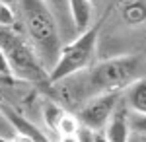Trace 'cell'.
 I'll list each match as a JSON object with an SVG mask.
<instances>
[{
	"label": "cell",
	"mask_w": 146,
	"mask_h": 142,
	"mask_svg": "<svg viewBox=\"0 0 146 142\" xmlns=\"http://www.w3.org/2000/svg\"><path fill=\"white\" fill-rule=\"evenodd\" d=\"M80 119L78 115H70V113H64L62 119L58 121V127H56V132L60 138L64 140H70V138H76L78 134V129H80Z\"/></svg>",
	"instance_id": "obj_11"
},
{
	"label": "cell",
	"mask_w": 146,
	"mask_h": 142,
	"mask_svg": "<svg viewBox=\"0 0 146 142\" xmlns=\"http://www.w3.org/2000/svg\"><path fill=\"white\" fill-rule=\"evenodd\" d=\"M45 2L51 6V10L55 12L62 35H68V33L76 31L74 23H72V16H70V4H68V0H45Z\"/></svg>",
	"instance_id": "obj_10"
},
{
	"label": "cell",
	"mask_w": 146,
	"mask_h": 142,
	"mask_svg": "<svg viewBox=\"0 0 146 142\" xmlns=\"http://www.w3.org/2000/svg\"><path fill=\"white\" fill-rule=\"evenodd\" d=\"M103 136L109 142H125L131 138V119L127 115L125 107H119L113 111L109 123L103 129Z\"/></svg>",
	"instance_id": "obj_6"
},
{
	"label": "cell",
	"mask_w": 146,
	"mask_h": 142,
	"mask_svg": "<svg viewBox=\"0 0 146 142\" xmlns=\"http://www.w3.org/2000/svg\"><path fill=\"white\" fill-rule=\"evenodd\" d=\"M2 111L6 113V117H8V121L12 123V127L16 129L20 140H35V142L37 140H47L45 134L39 131L35 125H31L23 115H20L18 111H14L12 107H6V105L2 107Z\"/></svg>",
	"instance_id": "obj_7"
},
{
	"label": "cell",
	"mask_w": 146,
	"mask_h": 142,
	"mask_svg": "<svg viewBox=\"0 0 146 142\" xmlns=\"http://www.w3.org/2000/svg\"><path fill=\"white\" fill-rule=\"evenodd\" d=\"M123 18L129 23H142L146 20V6H144V4H140L138 0H136V2H131V4H127L125 10H123Z\"/></svg>",
	"instance_id": "obj_13"
},
{
	"label": "cell",
	"mask_w": 146,
	"mask_h": 142,
	"mask_svg": "<svg viewBox=\"0 0 146 142\" xmlns=\"http://www.w3.org/2000/svg\"><path fill=\"white\" fill-rule=\"evenodd\" d=\"M0 140H20L18 132L12 127V123L8 121V117L2 111V107H0Z\"/></svg>",
	"instance_id": "obj_14"
},
{
	"label": "cell",
	"mask_w": 146,
	"mask_h": 142,
	"mask_svg": "<svg viewBox=\"0 0 146 142\" xmlns=\"http://www.w3.org/2000/svg\"><path fill=\"white\" fill-rule=\"evenodd\" d=\"M142 58L136 55H125L101 60L82 72L64 78L58 84V96L66 103L82 105L98 94H119L140 76Z\"/></svg>",
	"instance_id": "obj_1"
},
{
	"label": "cell",
	"mask_w": 146,
	"mask_h": 142,
	"mask_svg": "<svg viewBox=\"0 0 146 142\" xmlns=\"http://www.w3.org/2000/svg\"><path fill=\"white\" fill-rule=\"evenodd\" d=\"M129 119H131V131L146 134V113H135Z\"/></svg>",
	"instance_id": "obj_16"
},
{
	"label": "cell",
	"mask_w": 146,
	"mask_h": 142,
	"mask_svg": "<svg viewBox=\"0 0 146 142\" xmlns=\"http://www.w3.org/2000/svg\"><path fill=\"white\" fill-rule=\"evenodd\" d=\"M98 31H100L98 25H90L88 29L80 31L76 39L62 45L60 56L56 60L55 68L51 70L53 84L92 66L94 56H96V47H98Z\"/></svg>",
	"instance_id": "obj_4"
},
{
	"label": "cell",
	"mask_w": 146,
	"mask_h": 142,
	"mask_svg": "<svg viewBox=\"0 0 146 142\" xmlns=\"http://www.w3.org/2000/svg\"><path fill=\"white\" fill-rule=\"evenodd\" d=\"M125 103L133 113H146V76H138L125 88Z\"/></svg>",
	"instance_id": "obj_8"
},
{
	"label": "cell",
	"mask_w": 146,
	"mask_h": 142,
	"mask_svg": "<svg viewBox=\"0 0 146 142\" xmlns=\"http://www.w3.org/2000/svg\"><path fill=\"white\" fill-rule=\"evenodd\" d=\"M64 113H66V111L62 109L58 103H55V101H45V105H43V119H45L47 127L53 129V131H56L58 121L62 119Z\"/></svg>",
	"instance_id": "obj_12"
},
{
	"label": "cell",
	"mask_w": 146,
	"mask_h": 142,
	"mask_svg": "<svg viewBox=\"0 0 146 142\" xmlns=\"http://www.w3.org/2000/svg\"><path fill=\"white\" fill-rule=\"evenodd\" d=\"M18 22L45 68L51 72L62 51V33L55 12L45 0H18Z\"/></svg>",
	"instance_id": "obj_2"
},
{
	"label": "cell",
	"mask_w": 146,
	"mask_h": 142,
	"mask_svg": "<svg viewBox=\"0 0 146 142\" xmlns=\"http://www.w3.org/2000/svg\"><path fill=\"white\" fill-rule=\"evenodd\" d=\"M16 23H18V12H16V8L6 6V4L0 2V25H12V27H16Z\"/></svg>",
	"instance_id": "obj_15"
},
{
	"label": "cell",
	"mask_w": 146,
	"mask_h": 142,
	"mask_svg": "<svg viewBox=\"0 0 146 142\" xmlns=\"http://www.w3.org/2000/svg\"><path fill=\"white\" fill-rule=\"evenodd\" d=\"M2 4H6V6H12V8H16L18 6V0H0Z\"/></svg>",
	"instance_id": "obj_17"
},
{
	"label": "cell",
	"mask_w": 146,
	"mask_h": 142,
	"mask_svg": "<svg viewBox=\"0 0 146 142\" xmlns=\"http://www.w3.org/2000/svg\"><path fill=\"white\" fill-rule=\"evenodd\" d=\"M115 109H117V94H98L80 105L78 119L82 125L101 132Z\"/></svg>",
	"instance_id": "obj_5"
},
{
	"label": "cell",
	"mask_w": 146,
	"mask_h": 142,
	"mask_svg": "<svg viewBox=\"0 0 146 142\" xmlns=\"http://www.w3.org/2000/svg\"><path fill=\"white\" fill-rule=\"evenodd\" d=\"M70 16L76 31H84L90 27L92 22V0H68Z\"/></svg>",
	"instance_id": "obj_9"
},
{
	"label": "cell",
	"mask_w": 146,
	"mask_h": 142,
	"mask_svg": "<svg viewBox=\"0 0 146 142\" xmlns=\"http://www.w3.org/2000/svg\"><path fill=\"white\" fill-rule=\"evenodd\" d=\"M0 49L4 51L10 74L16 80L45 86L51 82V72L45 68L31 41L12 25H0Z\"/></svg>",
	"instance_id": "obj_3"
}]
</instances>
